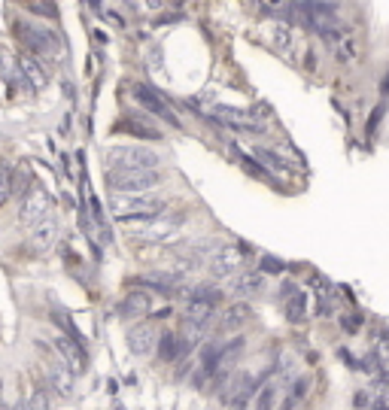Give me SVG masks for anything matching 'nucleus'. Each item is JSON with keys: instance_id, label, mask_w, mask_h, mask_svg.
<instances>
[{"instance_id": "nucleus-1", "label": "nucleus", "mask_w": 389, "mask_h": 410, "mask_svg": "<svg viewBox=\"0 0 389 410\" xmlns=\"http://www.w3.org/2000/svg\"><path fill=\"white\" fill-rule=\"evenodd\" d=\"M167 210L164 197L155 195H113L110 197V213L119 219V222H149V219H158Z\"/></svg>"}, {"instance_id": "nucleus-2", "label": "nucleus", "mask_w": 389, "mask_h": 410, "mask_svg": "<svg viewBox=\"0 0 389 410\" xmlns=\"http://www.w3.org/2000/svg\"><path fill=\"white\" fill-rule=\"evenodd\" d=\"M12 34H15V40L25 46V49L34 52V55H58V52L64 49L61 37L55 34V30L43 28V25H30V21L15 19L12 21Z\"/></svg>"}, {"instance_id": "nucleus-3", "label": "nucleus", "mask_w": 389, "mask_h": 410, "mask_svg": "<svg viewBox=\"0 0 389 410\" xmlns=\"http://www.w3.org/2000/svg\"><path fill=\"white\" fill-rule=\"evenodd\" d=\"M162 182V173L155 167H110L106 170V186L116 192H149Z\"/></svg>"}, {"instance_id": "nucleus-4", "label": "nucleus", "mask_w": 389, "mask_h": 410, "mask_svg": "<svg viewBox=\"0 0 389 410\" xmlns=\"http://www.w3.org/2000/svg\"><path fill=\"white\" fill-rule=\"evenodd\" d=\"M198 110H201L207 119H216V125L234 128V131H247V134H265L268 131L265 121L247 116V113H240V110H231V106H210V110L207 106H198Z\"/></svg>"}, {"instance_id": "nucleus-5", "label": "nucleus", "mask_w": 389, "mask_h": 410, "mask_svg": "<svg viewBox=\"0 0 389 410\" xmlns=\"http://www.w3.org/2000/svg\"><path fill=\"white\" fill-rule=\"evenodd\" d=\"M110 167H158V155L146 146H113L106 149Z\"/></svg>"}, {"instance_id": "nucleus-6", "label": "nucleus", "mask_w": 389, "mask_h": 410, "mask_svg": "<svg viewBox=\"0 0 389 410\" xmlns=\"http://www.w3.org/2000/svg\"><path fill=\"white\" fill-rule=\"evenodd\" d=\"M52 213V197L46 195L43 186H30L25 201H21V210H19V219L21 225H37L40 219H46Z\"/></svg>"}, {"instance_id": "nucleus-7", "label": "nucleus", "mask_w": 389, "mask_h": 410, "mask_svg": "<svg viewBox=\"0 0 389 410\" xmlns=\"http://www.w3.org/2000/svg\"><path fill=\"white\" fill-rule=\"evenodd\" d=\"M134 97H137V104L143 106L146 113H152V116H158V119H164V121H171L173 128L180 125L177 116H173V110L167 106V101L162 97V91H155L152 86H143V82H137L134 86Z\"/></svg>"}, {"instance_id": "nucleus-8", "label": "nucleus", "mask_w": 389, "mask_h": 410, "mask_svg": "<svg viewBox=\"0 0 389 410\" xmlns=\"http://www.w3.org/2000/svg\"><path fill=\"white\" fill-rule=\"evenodd\" d=\"M180 225H182V219H149L143 228L131 231V237L140 243H167L180 231Z\"/></svg>"}, {"instance_id": "nucleus-9", "label": "nucleus", "mask_w": 389, "mask_h": 410, "mask_svg": "<svg viewBox=\"0 0 389 410\" xmlns=\"http://www.w3.org/2000/svg\"><path fill=\"white\" fill-rule=\"evenodd\" d=\"M243 268V253L238 246H219L216 253L210 255V273L219 280L231 277V273H238Z\"/></svg>"}, {"instance_id": "nucleus-10", "label": "nucleus", "mask_w": 389, "mask_h": 410, "mask_svg": "<svg viewBox=\"0 0 389 410\" xmlns=\"http://www.w3.org/2000/svg\"><path fill=\"white\" fill-rule=\"evenodd\" d=\"M55 349H58V355L64 359V364L73 371V374H82L86 371V349H82V344H76V340H70L67 334H58L55 338Z\"/></svg>"}, {"instance_id": "nucleus-11", "label": "nucleus", "mask_w": 389, "mask_h": 410, "mask_svg": "<svg viewBox=\"0 0 389 410\" xmlns=\"http://www.w3.org/2000/svg\"><path fill=\"white\" fill-rule=\"evenodd\" d=\"M34 228V234H30V249H34L37 255H43V253H49L52 249V243L58 240V222L52 216H46V219H40L37 225H30Z\"/></svg>"}, {"instance_id": "nucleus-12", "label": "nucleus", "mask_w": 389, "mask_h": 410, "mask_svg": "<svg viewBox=\"0 0 389 410\" xmlns=\"http://www.w3.org/2000/svg\"><path fill=\"white\" fill-rule=\"evenodd\" d=\"M155 340H158V334L149 322H140L128 331V349H131L134 355H149L152 349H155Z\"/></svg>"}, {"instance_id": "nucleus-13", "label": "nucleus", "mask_w": 389, "mask_h": 410, "mask_svg": "<svg viewBox=\"0 0 389 410\" xmlns=\"http://www.w3.org/2000/svg\"><path fill=\"white\" fill-rule=\"evenodd\" d=\"M286 319L289 322H304L307 319V292H301L298 286H286Z\"/></svg>"}, {"instance_id": "nucleus-14", "label": "nucleus", "mask_w": 389, "mask_h": 410, "mask_svg": "<svg viewBox=\"0 0 389 410\" xmlns=\"http://www.w3.org/2000/svg\"><path fill=\"white\" fill-rule=\"evenodd\" d=\"M256 158H258V164H262L268 173H280V177H289V173L295 170L289 158H283L280 152H274V149H268V146H256Z\"/></svg>"}, {"instance_id": "nucleus-15", "label": "nucleus", "mask_w": 389, "mask_h": 410, "mask_svg": "<svg viewBox=\"0 0 389 410\" xmlns=\"http://www.w3.org/2000/svg\"><path fill=\"white\" fill-rule=\"evenodd\" d=\"M152 310V295L149 292H128L125 301H122L119 313L125 319H134V316H146Z\"/></svg>"}, {"instance_id": "nucleus-16", "label": "nucleus", "mask_w": 389, "mask_h": 410, "mask_svg": "<svg viewBox=\"0 0 389 410\" xmlns=\"http://www.w3.org/2000/svg\"><path fill=\"white\" fill-rule=\"evenodd\" d=\"M49 386L61 395V398H70V395H73V371L67 368L64 362L52 364V371H49Z\"/></svg>"}, {"instance_id": "nucleus-17", "label": "nucleus", "mask_w": 389, "mask_h": 410, "mask_svg": "<svg viewBox=\"0 0 389 410\" xmlns=\"http://www.w3.org/2000/svg\"><path fill=\"white\" fill-rule=\"evenodd\" d=\"M19 67H21L25 79H28L34 88H43L46 82H49V73L43 70V64H37L34 55H19Z\"/></svg>"}, {"instance_id": "nucleus-18", "label": "nucleus", "mask_w": 389, "mask_h": 410, "mask_svg": "<svg viewBox=\"0 0 389 410\" xmlns=\"http://www.w3.org/2000/svg\"><path fill=\"white\" fill-rule=\"evenodd\" d=\"M116 131L134 134V137H140V140H162V131H155V128L143 125V119H134V116L122 119V121H119V125H116Z\"/></svg>"}, {"instance_id": "nucleus-19", "label": "nucleus", "mask_w": 389, "mask_h": 410, "mask_svg": "<svg viewBox=\"0 0 389 410\" xmlns=\"http://www.w3.org/2000/svg\"><path fill=\"white\" fill-rule=\"evenodd\" d=\"M213 304L207 301H192L189 304V310H186V322L189 325H198V329H207L210 325V319H213Z\"/></svg>"}, {"instance_id": "nucleus-20", "label": "nucleus", "mask_w": 389, "mask_h": 410, "mask_svg": "<svg viewBox=\"0 0 389 410\" xmlns=\"http://www.w3.org/2000/svg\"><path fill=\"white\" fill-rule=\"evenodd\" d=\"M243 338H234V340H228L225 346H219V368H216V374L219 371H231V364L240 359V353H243Z\"/></svg>"}, {"instance_id": "nucleus-21", "label": "nucleus", "mask_w": 389, "mask_h": 410, "mask_svg": "<svg viewBox=\"0 0 389 410\" xmlns=\"http://www.w3.org/2000/svg\"><path fill=\"white\" fill-rule=\"evenodd\" d=\"M247 319H249V307H247V304H234V307L225 310V316H222V322H219V329H222V331H234V329H240Z\"/></svg>"}, {"instance_id": "nucleus-22", "label": "nucleus", "mask_w": 389, "mask_h": 410, "mask_svg": "<svg viewBox=\"0 0 389 410\" xmlns=\"http://www.w3.org/2000/svg\"><path fill=\"white\" fill-rule=\"evenodd\" d=\"M158 344V359L162 362H177L180 359V334H162Z\"/></svg>"}, {"instance_id": "nucleus-23", "label": "nucleus", "mask_w": 389, "mask_h": 410, "mask_svg": "<svg viewBox=\"0 0 389 410\" xmlns=\"http://www.w3.org/2000/svg\"><path fill=\"white\" fill-rule=\"evenodd\" d=\"M234 292L238 295H256L262 289V273H253V271H243L238 280H234Z\"/></svg>"}, {"instance_id": "nucleus-24", "label": "nucleus", "mask_w": 389, "mask_h": 410, "mask_svg": "<svg viewBox=\"0 0 389 410\" xmlns=\"http://www.w3.org/2000/svg\"><path fill=\"white\" fill-rule=\"evenodd\" d=\"M25 10H30L40 19H58V3L55 0H19Z\"/></svg>"}, {"instance_id": "nucleus-25", "label": "nucleus", "mask_w": 389, "mask_h": 410, "mask_svg": "<svg viewBox=\"0 0 389 410\" xmlns=\"http://www.w3.org/2000/svg\"><path fill=\"white\" fill-rule=\"evenodd\" d=\"M12 195V167L10 162H0V207L10 201Z\"/></svg>"}, {"instance_id": "nucleus-26", "label": "nucleus", "mask_w": 389, "mask_h": 410, "mask_svg": "<svg viewBox=\"0 0 389 410\" xmlns=\"http://www.w3.org/2000/svg\"><path fill=\"white\" fill-rule=\"evenodd\" d=\"M274 401H277V386L268 383V386H258V395H256V404L253 410H271Z\"/></svg>"}, {"instance_id": "nucleus-27", "label": "nucleus", "mask_w": 389, "mask_h": 410, "mask_svg": "<svg viewBox=\"0 0 389 410\" xmlns=\"http://www.w3.org/2000/svg\"><path fill=\"white\" fill-rule=\"evenodd\" d=\"M307 386H310V377H301L298 383L292 386V392L286 395V401H283V407H280V410H292V407H295V404H298V401L304 398V395H307Z\"/></svg>"}, {"instance_id": "nucleus-28", "label": "nucleus", "mask_w": 389, "mask_h": 410, "mask_svg": "<svg viewBox=\"0 0 389 410\" xmlns=\"http://www.w3.org/2000/svg\"><path fill=\"white\" fill-rule=\"evenodd\" d=\"M189 298H192V301H207V304L216 307V304L222 301V292H216V289H210V286H198V289L189 292Z\"/></svg>"}, {"instance_id": "nucleus-29", "label": "nucleus", "mask_w": 389, "mask_h": 410, "mask_svg": "<svg viewBox=\"0 0 389 410\" xmlns=\"http://www.w3.org/2000/svg\"><path fill=\"white\" fill-rule=\"evenodd\" d=\"M283 271H286V264L280 262V258L262 255V273H271V277H277V273H283Z\"/></svg>"}, {"instance_id": "nucleus-30", "label": "nucleus", "mask_w": 389, "mask_h": 410, "mask_svg": "<svg viewBox=\"0 0 389 410\" xmlns=\"http://www.w3.org/2000/svg\"><path fill=\"white\" fill-rule=\"evenodd\" d=\"M28 407H30V410H49V392H46V389H37L34 395H30Z\"/></svg>"}, {"instance_id": "nucleus-31", "label": "nucleus", "mask_w": 389, "mask_h": 410, "mask_svg": "<svg viewBox=\"0 0 389 410\" xmlns=\"http://www.w3.org/2000/svg\"><path fill=\"white\" fill-rule=\"evenodd\" d=\"M240 164L247 167V170L253 173V177H268V173H265V167H262V164H256V162H253V158H249V155H240Z\"/></svg>"}, {"instance_id": "nucleus-32", "label": "nucleus", "mask_w": 389, "mask_h": 410, "mask_svg": "<svg viewBox=\"0 0 389 410\" xmlns=\"http://www.w3.org/2000/svg\"><path fill=\"white\" fill-rule=\"evenodd\" d=\"M380 119H383V104H380V106H377V110H374V113H371V121H368V131H374V128L380 125Z\"/></svg>"}, {"instance_id": "nucleus-33", "label": "nucleus", "mask_w": 389, "mask_h": 410, "mask_svg": "<svg viewBox=\"0 0 389 410\" xmlns=\"http://www.w3.org/2000/svg\"><path fill=\"white\" fill-rule=\"evenodd\" d=\"M380 88H383V95H386V91H389V76H386V79H383V86H380Z\"/></svg>"}, {"instance_id": "nucleus-34", "label": "nucleus", "mask_w": 389, "mask_h": 410, "mask_svg": "<svg viewBox=\"0 0 389 410\" xmlns=\"http://www.w3.org/2000/svg\"><path fill=\"white\" fill-rule=\"evenodd\" d=\"M19 410H30V407H28V401H25V404H19Z\"/></svg>"}, {"instance_id": "nucleus-35", "label": "nucleus", "mask_w": 389, "mask_h": 410, "mask_svg": "<svg viewBox=\"0 0 389 410\" xmlns=\"http://www.w3.org/2000/svg\"><path fill=\"white\" fill-rule=\"evenodd\" d=\"M0 410H6V407H3V404H0Z\"/></svg>"}]
</instances>
